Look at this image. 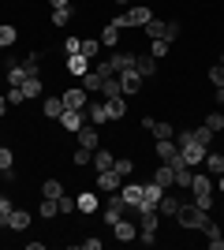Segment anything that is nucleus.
I'll use <instances>...</instances> for the list:
<instances>
[{
    "mask_svg": "<svg viewBox=\"0 0 224 250\" xmlns=\"http://www.w3.org/2000/svg\"><path fill=\"white\" fill-rule=\"evenodd\" d=\"M191 135H194V142H198V146H209V142H213V131H209V127H194V131H191Z\"/></svg>",
    "mask_w": 224,
    "mask_h": 250,
    "instance_id": "35",
    "label": "nucleus"
},
{
    "mask_svg": "<svg viewBox=\"0 0 224 250\" xmlns=\"http://www.w3.org/2000/svg\"><path fill=\"white\" fill-rule=\"evenodd\" d=\"M82 247H86V250H101V239H97V235H86Z\"/></svg>",
    "mask_w": 224,
    "mask_h": 250,
    "instance_id": "48",
    "label": "nucleus"
},
{
    "mask_svg": "<svg viewBox=\"0 0 224 250\" xmlns=\"http://www.w3.org/2000/svg\"><path fill=\"white\" fill-rule=\"evenodd\" d=\"M153 153H157V161H161V165H172V168H180V165H183V157H180V146H176V138H157Z\"/></svg>",
    "mask_w": 224,
    "mask_h": 250,
    "instance_id": "3",
    "label": "nucleus"
},
{
    "mask_svg": "<svg viewBox=\"0 0 224 250\" xmlns=\"http://www.w3.org/2000/svg\"><path fill=\"white\" fill-rule=\"evenodd\" d=\"M41 112L49 116V120H60V112H64V97H45Z\"/></svg>",
    "mask_w": 224,
    "mask_h": 250,
    "instance_id": "20",
    "label": "nucleus"
},
{
    "mask_svg": "<svg viewBox=\"0 0 224 250\" xmlns=\"http://www.w3.org/2000/svg\"><path fill=\"white\" fill-rule=\"evenodd\" d=\"M161 194H164V187H161V183H153V179H149V183H142V202H146V206H157Z\"/></svg>",
    "mask_w": 224,
    "mask_h": 250,
    "instance_id": "19",
    "label": "nucleus"
},
{
    "mask_svg": "<svg viewBox=\"0 0 224 250\" xmlns=\"http://www.w3.org/2000/svg\"><path fill=\"white\" fill-rule=\"evenodd\" d=\"M205 127H209L213 135H217V131H224V116L221 112H209V116H205Z\"/></svg>",
    "mask_w": 224,
    "mask_h": 250,
    "instance_id": "40",
    "label": "nucleus"
},
{
    "mask_svg": "<svg viewBox=\"0 0 224 250\" xmlns=\"http://www.w3.org/2000/svg\"><path fill=\"white\" fill-rule=\"evenodd\" d=\"M97 42H101V45H116V42H120V30H116V26H105Z\"/></svg>",
    "mask_w": 224,
    "mask_h": 250,
    "instance_id": "39",
    "label": "nucleus"
},
{
    "mask_svg": "<svg viewBox=\"0 0 224 250\" xmlns=\"http://www.w3.org/2000/svg\"><path fill=\"white\" fill-rule=\"evenodd\" d=\"M116 165V157L108 153V149H94V168L97 172H105V168H112Z\"/></svg>",
    "mask_w": 224,
    "mask_h": 250,
    "instance_id": "24",
    "label": "nucleus"
},
{
    "mask_svg": "<svg viewBox=\"0 0 224 250\" xmlns=\"http://www.w3.org/2000/svg\"><path fill=\"white\" fill-rule=\"evenodd\" d=\"M56 206H60V213H75V209H79V202H75L71 194H60V198H56Z\"/></svg>",
    "mask_w": 224,
    "mask_h": 250,
    "instance_id": "41",
    "label": "nucleus"
},
{
    "mask_svg": "<svg viewBox=\"0 0 224 250\" xmlns=\"http://www.w3.org/2000/svg\"><path fill=\"white\" fill-rule=\"evenodd\" d=\"M135 71H139L142 79H149V75L157 71V60H153V56H142V60H135Z\"/></svg>",
    "mask_w": 224,
    "mask_h": 250,
    "instance_id": "27",
    "label": "nucleus"
},
{
    "mask_svg": "<svg viewBox=\"0 0 224 250\" xmlns=\"http://www.w3.org/2000/svg\"><path fill=\"white\" fill-rule=\"evenodd\" d=\"M176 172V187H191V179H194V172L187 165H180V168H172Z\"/></svg>",
    "mask_w": 224,
    "mask_h": 250,
    "instance_id": "32",
    "label": "nucleus"
},
{
    "mask_svg": "<svg viewBox=\"0 0 224 250\" xmlns=\"http://www.w3.org/2000/svg\"><path fill=\"white\" fill-rule=\"evenodd\" d=\"M142 34H146V38H153V42H176V34H180V26H176V22H161V19H149L146 26H142Z\"/></svg>",
    "mask_w": 224,
    "mask_h": 250,
    "instance_id": "2",
    "label": "nucleus"
},
{
    "mask_svg": "<svg viewBox=\"0 0 224 250\" xmlns=\"http://www.w3.org/2000/svg\"><path fill=\"white\" fill-rule=\"evenodd\" d=\"M101 209H105V213H101V217H105V224H108V228H112V224H116V220H123V213H127V202H123V194H120V190H112V194H108V202H105V206H101Z\"/></svg>",
    "mask_w": 224,
    "mask_h": 250,
    "instance_id": "4",
    "label": "nucleus"
},
{
    "mask_svg": "<svg viewBox=\"0 0 224 250\" xmlns=\"http://www.w3.org/2000/svg\"><path fill=\"white\" fill-rule=\"evenodd\" d=\"M45 198H60V194H64V183H60V179H45Z\"/></svg>",
    "mask_w": 224,
    "mask_h": 250,
    "instance_id": "34",
    "label": "nucleus"
},
{
    "mask_svg": "<svg viewBox=\"0 0 224 250\" xmlns=\"http://www.w3.org/2000/svg\"><path fill=\"white\" fill-rule=\"evenodd\" d=\"M221 67H224V56H221Z\"/></svg>",
    "mask_w": 224,
    "mask_h": 250,
    "instance_id": "55",
    "label": "nucleus"
},
{
    "mask_svg": "<svg viewBox=\"0 0 224 250\" xmlns=\"http://www.w3.org/2000/svg\"><path fill=\"white\" fill-rule=\"evenodd\" d=\"M105 112H108V120H123L127 116V101L123 97H105Z\"/></svg>",
    "mask_w": 224,
    "mask_h": 250,
    "instance_id": "15",
    "label": "nucleus"
},
{
    "mask_svg": "<svg viewBox=\"0 0 224 250\" xmlns=\"http://www.w3.org/2000/svg\"><path fill=\"white\" fill-rule=\"evenodd\" d=\"M176 220H180L183 228H205V224H209V213H205L198 202H183L180 213H176Z\"/></svg>",
    "mask_w": 224,
    "mask_h": 250,
    "instance_id": "1",
    "label": "nucleus"
},
{
    "mask_svg": "<svg viewBox=\"0 0 224 250\" xmlns=\"http://www.w3.org/2000/svg\"><path fill=\"white\" fill-rule=\"evenodd\" d=\"M135 60H139V56H135V52H112V71L116 75H123V71H131V67H135Z\"/></svg>",
    "mask_w": 224,
    "mask_h": 250,
    "instance_id": "11",
    "label": "nucleus"
},
{
    "mask_svg": "<svg viewBox=\"0 0 224 250\" xmlns=\"http://www.w3.org/2000/svg\"><path fill=\"white\" fill-rule=\"evenodd\" d=\"M30 213H26V209H11V213H8V228L11 231H26V228H30Z\"/></svg>",
    "mask_w": 224,
    "mask_h": 250,
    "instance_id": "13",
    "label": "nucleus"
},
{
    "mask_svg": "<svg viewBox=\"0 0 224 250\" xmlns=\"http://www.w3.org/2000/svg\"><path fill=\"white\" fill-rule=\"evenodd\" d=\"M153 183H161L164 190H172V187H176V172H172V165H161L157 172H153Z\"/></svg>",
    "mask_w": 224,
    "mask_h": 250,
    "instance_id": "18",
    "label": "nucleus"
},
{
    "mask_svg": "<svg viewBox=\"0 0 224 250\" xmlns=\"http://www.w3.org/2000/svg\"><path fill=\"white\" fill-rule=\"evenodd\" d=\"M209 247H213V250H224V235H217V239H209Z\"/></svg>",
    "mask_w": 224,
    "mask_h": 250,
    "instance_id": "50",
    "label": "nucleus"
},
{
    "mask_svg": "<svg viewBox=\"0 0 224 250\" xmlns=\"http://www.w3.org/2000/svg\"><path fill=\"white\" fill-rule=\"evenodd\" d=\"M79 49H82V38H75V34H71V38L64 42V52H67V56H75Z\"/></svg>",
    "mask_w": 224,
    "mask_h": 250,
    "instance_id": "44",
    "label": "nucleus"
},
{
    "mask_svg": "<svg viewBox=\"0 0 224 250\" xmlns=\"http://www.w3.org/2000/svg\"><path fill=\"white\" fill-rule=\"evenodd\" d=\"M90 161H94V149H86V146H79V149H75V165H79V168H86Z\"/></svg>",
    "mask_w": 224,
    "mask_h": 250,
    "instance_id": "38",
    "label": "nucleus"
},
{
    "mask_svg": "<svg viewBox=\"0 0 224 250\" xmlns=\"http://www.w3.org/2000/svg\"><path fill=\"white\" fill-rule=\"evenodd\" d=\"M101 83H105V79H101L97 71H86L82 75V90H101Z\"/></svg>",
    "mask_w": 224,
    "mask_h": 250,
    "instance_id": "37",
    "label": "nucleus"
},
{
    "mask_svg": "<svg viewBox=\"0 0 224 250\" xmlns=\"http://www.w3.org/2000/svg\"><path fill=\"white\" fill-rule=\"evenodd\" d=\"M94 187H97V194H112V190L123 187V176H120L116 168H105V172H97Z\"/></svg>",
    "mask_w": 224,
    "mask_h": 250,
    "instance_id": "5",
    "label": "nucleus"
},
{
    "mask_svg": "<svg viewBox=\"0 0 224 250\" xmlns=\"http://www.w3.org/2000/svg\"><path fill=\"white\" fill-rule=\"evenodd\" d=\"M15 168V157H11V149H0V172H11Z\"/></svg>",
    "mask_w": 224,
    "mask_h": 250,
    "instance_id": "43",
    "label": "nucleus"
},
{
    "mask_svg": "<svg viewBox=\"0 0 224 250\" xmlns=\"http://www.w3.org/2000/svg\"><path fill=\"white\" fill-rule=\"evenodd\" d=\"M112 4H120V8H131V4H135V0H112Z\"/></svg>",
    "mask_w": 224,
    "mask_h": 250,
    "instance_id": "53",
    "label": "nucleus"
},
{
    "mask_svg": "<svg viewBox=\"0 0 224 250\" xmlns=\"http://www.w3.org/2000/svg\"><path fill=\"white\" fill-rule=\"evenodd\" d=\"M123 15H127V26H146V22L153 19V11H149L146 4H131Z\"/></svg>",
    "mask_w": 224,
    "mask_h": 250,
    "instance_id": "8",
    "label": "nucleus"
},
{
    "mask_svg": "<svg viewBox=\"0 0 224 250\" xmlns=\"http://www.w3.org/2000/svg\"><path fill=\"white\" fill-rule=\"evenodd\" d=\"M56 213H60V206H56V198H45L41 206H38V217H45V220H53Z\"/></svg>",
    "mask_w": 224,
    "mask_h": 250,
    "instance_id": "31",
    "label": "nucleus"
},
{
    "mask_svg": "<svg viewBox=\"0 0 224 250\" xmlns=\"http://www.w3.org/2000/svg\"><path fill=\"white\" fill-rule=\"evenodd\" d=\"M67 71L71 75H86L90 71V60H86L82 52H75V56H67Z\"/></svg>",
    "mask_w": 224,
    "mask_h": 250,
    "instance_id": "22",
    "label": "nucleus"
},
{
    "mask_svg": "<svg viewBox=\"0 0 224 250\" xmlns=\"http://www.w3.org/2000/svg\"><path fill=\"white\" fill-rule=\"evenodd\" d=\"M112 168H116L120 176L127 179V176H131V172H135V161H131V157H116V165H112Z\"/></svg>",
    "mask_w": 224,
    "mask_h": 250,
    "instance_id": "36",
    "label": "nucleus"
},
{
    "mask_svg": "<svg viewBox=\"0 0 224 250\" xmlns=\"http://www.w3.org/2000/svg\"><path fill=\"white\" fill-rule=\"evenodd\" d=\"M75 202H79V209H82V213H94V209H101V206H97V194H94V190H82Z\"/></svg>",
    "mask_w": 224,
    "mask_h": 250,
    "instance_id": "26",
    "label": "nucleus"
},
{
    "mask_svg": "<svg viewBox=\"0 0 224 250\" xmlns=\"http://www.w3.org/2000/svg\"><path fill=\"white\" fill-rule=\"evenodd\" d=\"M4 112H8V94L0 97V116H4Z\"/></svg>",
    "mask_w": 224,
    "mask_h": 250,
    "instance_id": "52",
    "label": "nucleus"
},
{
    "mask_svg": "<svg viewBox=\"0 0 224 250\" xmlns=\"http://www.w3.org/2000/svg\"><path fill=\"white\" fill-rule=\"evenodd\" d=\"M71 19H75V15H71V8H53V26H56V30H64V26H67Z\"/></svg>",
    "mask_w": 224,
    "mask_h": 250,
    "instance_id": "28",
    "label": "nucleus"
},
{
    "mask_svg": "<svg viewBox=\"0 0 224 250\" xmlns=\"http://www.w3.org/2000/svg\"><path fill=\"white\" fill-rule=\"evenodd\" d=\"M97 142H101V138H97V127L94 124H82V127H79V146L97 149Z\"/></svg>",
    "mask_w": 224,
    "mask_h": 250,
    "instance_id": "16",
    "label": "nucleus"
},
{
    "mask_svg": "<svg viewBox=\"0 0 224 250\" xmlns=\"http://www.w3.org/2000/svg\"><path fill=\"white\" fill-rule=\"evenodd\" d=\"M64 108H86V90H64Z\"/></svg>",
    "mask_w": 224,
    "mask_h": 250,
    "instance_id": "21",
    "label": "nucleus"
},
{
    "mask_svg": "<svg viewBox=\"0 0 224 250\" xmlns=\"http://www.w3.org/2000/svg\"><path fill=\"white\" fill-rule=\"evenodd\" d=\"M180 206H183V202L180 198H176V194H172V190H164V194H161V202H157V213H161V217H176V213H180Z\"/></svg>",
    "mask_w": 224,
    "mask_h": 250,
    "instance_id": "10",
    "label": "nucleus"
},
{
    "mask_svg": "<svg viewBox=\"0 0 224 250\" xmlns=\"http://www.w3.org/2000/svg\"><path fill=\"white\" fill-rule=\"evenodd\" d=\"M209 83L213 86H224V67L217 63V67H209Z\"/></svg>",
    "mask_w": 224,
    "mask_h": 250,
    "instance_id": "46",
    "label": "nucleus"
},
{
    "mask_svg": "<svg viewBox=\"0 0 224 250\" xmlns=\"http://www.w3.org/2000/svg\"><path fill=\"white\" fill-rule=\"evenodd\" d=\"M149 56H153V60H161V56H168V42H153Z\"/></svg>",
    "mask_w": 224,
    "mask_h": 250,
    "instance_id": "45",
    "label": "nucleus"
},
{
    "mask_svg": "<svg viewBox=\"0 0 224 250\" xmlns=\"http://www.w3.org/2000/svg\"><path fill=\"white\" fill-rule=\"evenodd\" d=\"M205 172H209V176H221L224 172V153H205Z\"/></svg>",
    "mask_w": 224,
    "mask_h": 250,
    "instance_id": "25",
    "label": "nucleus"
},
{
    "mask_svg": "<svg viewBox=\"0 0 224 250\" xmlns=\"http://www.w3.org/2000/svg\"><path fill=\"white\" fill-rule=\"evenodd\" d=\"M120 86H123V97H127V94H139V90H142V75L131 67V71L120 75Z\"/></svg>",
    "mask_w": 224,
    "mask_h": 250,
    "instance_id": "12",
    "label": "nucleus"
},
{
    "mask_svg": "<svg viewBox=\"0 0 224 250\" xmlns=\"http://www.w3.org/2000/svg\"><path fill=\"white\" fill-rule=\"evenodd\" d=\"M213 97H217V104H224V86H217V94H213Z\"/></svg>",
    "mask_w": 224,
    "mask_h": 250,
    "instance_id": "51",
    "label": "nucleus"
},
{
    "mask_svg": "<svg viewBox=\"0 0 224 250\" xmlns=\"http://www.w3.org/2000/svg\"><path fill=\"white\" fill-rule=\"evenodd\" d=\"M191 190H194V202L202 209H209V198H213V179L209 176H194L191 179Z\"/></svg>",
    "mask_w": 224,
    "mask_h": 250,
    "instance_id": "6",
    "label": "nucleus"
},
{
    "mask_svg": "<svg viewBox=\"0 0 224 250\" xmlns=\"http://www.w3.org/2000/svg\"><path fill=\"white\" fill-rule=\"evenodd\" d=\"M120 194H123V202H127L131 209L142 206V183H123V187H120Z\"/></svg>",
    "mask_w": 224,
    "mask_h": 250,
    "instance_id": "14",
    "label": "nucleus"
},
{
    "mask_svg": "<svg viewBox=\"0 0 224 250\" xmlns=\"http://www.w3.org/2000/svg\"><path fill=\"white\" fill-rule=\"evenodd\" d=\"M19 90H22V97H38V94H41V79H38V75H30Z\"/></svg>",
    "mask_w": 224,
    "mask_h": 250,
    "instance_id": "30",
    "label": "nucleus"
},
{
    "mask_svg": "<svg viewBox=\"0 0 224 250\" xmlns=\"http://www.w3.org/2000/svg\"><path fill=\"white\" fill-rule=\"evenodd\" d=\"M86 116H90V124H94V127H97V124H112V120H108V112H105V101H101V104H97V101L90 104V101H86Z\"/></svg>",
    "mask_w": 224,
    "mask_h": 250,
    "instance_id": "17",
    "label": "nucleus"
},
{
    "mask_svg": "<svg viewBox=\"0 0 224 250\" xmlns=\"http://www.w3.org/2000/svg\"><path fill=\"white\" fill-rule=\"evenodd\" d=\"M82 116H86V108H64V112H60V124H64V131H75V135H79V127L86 124Z\"/></svg>",
    "mask_w": 224,
    "mask_h": 250,
    "instance_id": "9",
    "label": "nucleus"
},
{
    "mask_svg": "<svg viewBox=\"0 0 224 250\" xmlns=\"http://www.w3.org/2000/svg\"><path fill=\"white\" fill-rule=\"evenodd\" d=\"M142 235V247H153V243H157V231H139Z\"/></svg>",
    "mask_w": 224,
    "mask_h": 250,
    "instance_id": "49",
    "label": "nucleus"
},
{
    "mask_svg": "<svg viewBox=\"0 0 224 250\" xmlns=\"http://www.w3.org/2000/svg\"><path fill=\"white\" fill-rule=\"evenodd\" d=\"M101 94H105V97H123V86H120V75H108L105 83H101Z\"/></svg>",
    "mask_w": 224,
    "mask_h": 250,
    "instance_id": "23",
    "label": "nucleus"
},
{
    "mask_svg": "<svg viewBox=\"0 0 224 250\" xmlns=\"http://www.w3.org/2000/svg\"><path fill=\"white\" fill-rule=\"evenodd\" d=\"M112 235H116L120 243H135L139 239V224H135V220H116V224H112Z\"/></svg>",
    "mask_w": 224,
    "mask_h": 250,
    "instance_id": "7",
    "label": "nucleus"
},
{
    "mask_svg": "<svg viewBox=\"0 0 224 250\" xmlns=\"http://www.w3.org/2000/svg\"><path fill=\"white\" fill-rule=\"evenodd\" d=\"M97 49H101V42H97V38H82V49H79V52H82L86 60H94Z\"/></svg>",
    "mask_w": 224,
    "mask_h": 250,
    "instance_id": "33",
    "label": "nucleus"
},
{
    "mask_svg": "<svg viewBox=\"0 0 224 250\" xmlns=\"http://www.w3.org/2000/svg\"><path fill=\"white\" fill-rule=\"evenodd\" d=\"M15 38H19V30L4 22V26H0V49H11V45H15Z\"/></svg>",
    "mask_w": 224,
    "mask_h": 250,
    "instance_id": "29",
    "label": "nucleus"
},
{
    "mask_svg": "<svg viewBox=\"0 0 224 250\" xmlns=\"http://www.w3.org/2000/svg\"><path fill=\"white\" fill-rule=\"evenodd\" d=\"M49 4H53V8H67V0H49Z\"/></svg>",
    "mask_w": 224,
    "mask_h": 250,
    "instance_id": "54",
    "label": "nucleus"
},
{
    "mask_svg": "<svg viewBox=\"0 0 224 250\" xmlns=\"http://www.w3.org/2000/svg\"><path fill=\"white\" fill-rule=\"evenodd\" d=\"M22 101H26L22 90H19V86H11V90H8V104H22Z\"/></svg>",
    "mask_w": 224,
    "mask_h": 250,
    "instance_id": "47",
    "label": "nucleus"
},
{
    "mask_svg": "<svg viewBox=\"0 0 224 250\" xmlns=\"http://www.w3.org/2000/svg\"><path fill=\"white\" fill-rule=\"evenodd\" d=\"M11 198H4V194H0V228H8V213H11Z\"/></svg>",
    "mask_w": 224,
    "mask_h": 250,
    "instance_id": "42",
    "label": "nucleus"
}]
</instances>
